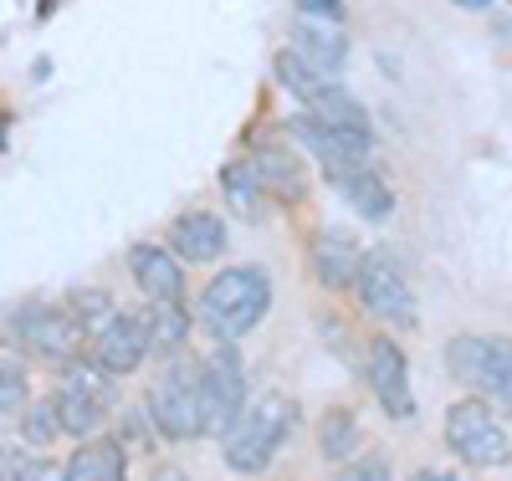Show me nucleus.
<instances>
[{
	"label": "nucleus",
	"mask_w": 512,
	"mask_h": 481,
	"mask_svg": "<svg viewBox=\"0 0 512 481\" xmlns=\"http://www.w3.org/2000/svg\"><path fill=\"white\" fill-rule=\"evenodd\" d=\"M297 425V405L287 395H262L256 405H246V415L221 435V456L231 471L241 476H256V471H267L272 456L282 451V441L292 435Z\"/></svg>",
	"instance_id": "7ed1b4c3"
},
{
	"label": "nucleus",
	"mask_w": 512,
	"mask_h": 481,
	"mask_svg": "<svg viewBox=\"0 0 512 481\" xmlns=\"http://www.w3.org/2000/svg\"><path fill=\"white\" fill-rule=\"evenodd\" d=\"M26 405H31L26 369H21V359H6V364H0V425H6V420H21Z\"/></svg>",
	"instance_id": "393cba45"
},
{
	"label": "nucleus",
	"mask_w": 512,
	"mask_h": 481,
	"mask_svg": "<svg viewBox=\"0 0 512 481\" xmlns=\"http://www.w3.org/2000/svg\"><path fill=\"white\" fill-rule=\"evenodd\" d=\"M200 395H205V420L210 435H226L246 415V369H241V348L221 343L210 359H200Z\"/></svg>",
	"instance_id": "0eeeda50"
},
{
	"label": "nucleus",
	"mask_w": 512,
	"mask_h": 481,
	"mask_svg": "<svg viewBox=\"0 0 512 481\" xmlns=\"http://www.w3.org/2000/svg\"><path fill=\"white\" fill-rule=\"evenodd\" d=\"M415 481H456V476H446V471H415Z\"/></svg>",
	"instance_id": "7c9ffc66"
},
{
	"label": "nucleus",
	"mask_w": 512,
	"mask_h": 481,
	"mask_svg": "<svg viewBox=\"0 0 512 481\" xmlns=\"http://www.w3.org/2000/svg\"><path fill=\"white\" fill-rule=\"evenodd\" d=\"M144 420L154 425V435H164V441H175V446H185V441H195V435L210 430L195 359H169V369L149 384V395H144Z\"/></svg>",
	"instance_id": "f03ea898"
},
{
	"label": "nucleus",
	"mask_w": 512,
	"mask_h": 481,
	"mask_svg": "<svg viewBox=\"0 0 512 481\" xmlns=\"http://www.w3.org/2000/svg\"><path fill=\"white\" fill-rule=\"evenodd\" d=\"M103 374L123 379L149 359V333H144V313H113L98 333H93V354H88Z\"/></svg>",
	"instance_id": "9d476101"
},
{
	"label": "nucleus",
	"mask_w": 512,
	"mask_h": 481,
	"mask_svg": "<svg viewBox=\"0 0 512 481\" xmlns=\"http://www.w3.org/2000/svg\"><path fill=\"white\" fill-rule=\"evenodd\" d=\"M446 446L477 471H492V466L512 461V435L502 430V420L492 415L487 400H456L446 410Z\"/></svg>",
	"instance_id": "423d86ee"
},
{
	"label": "nucleus",
	"mask_w": 512,
	"mask_h": 481,
	"mask_svg": "<svg viewBox=\"0 0 512 481\" xmlns=\"http://www.w3.org/2000/svg\"><path fill=\"white\" fill-rule=\"evenodd\" d=\"M52 405H57L62 435H72V441H88V435H98L103 420H108V405L98 395H88V389H77V384H62L52 395Z\"/></svg>",
	"instance_id": "6ab92c4d"
},
{
	"label": "nucleus",
	"mask_w": 512,
	"mask_h": 481,
	"mask_svg": "<svg viewBox=\"0 0 512 481\" xmlns=\"http://www.w3.org/2000/svg\"><path fill=\"white\" fill-rule=\"evenodd\" d=\"M451 6H461V11H487V0H451Z\"/></svg>",
	"instance_id": "2f4dec72"
},
{
	"label": "nucleus",
	"mask_w": 512,
	"mask_h": 481,
	"mask_svg": "<svg viewBox=\"0 0 512 481\" xmlns=\"http://www.w3.org/2000/svg\"><path fill=\"white\" fill-rule=\"evenodd\" d=\"M16 481H67V466H57V461H47V456H26Z\"/></svg>",
	"instance_id": "cd10ccee"
},
{
	"label": "nucleus",
	"mask_w": 512,
	"mask_h": 481,
	"mask_svg": "<svg viewBox=\"0 0 512 481\" xmlns=\"http://www.w3.org/2000/svg\"><path fill=\"white\" fill-rule=\"evenodd\" d=\"M246 159H251L256 180H262V190L272 200H282V205L308 200V164H303V154H297L282 134H262Z\"/></svg>",
	"instance_id": "1a4fd4ad"
},
{
	"label": "nucleus",
	"mask_w": 512,
	"mask_h": 481,
	"mask_svg": "<svg viewBox=\"0 0 512 481\" xmlns=\"http://www.w3.org/2000/svg\"><path fill=\"white\" fill-rule=\"evenodd\" d=\"M144 333H149V354H180L185 338H190L185 302H149L144 308Z\"/></svg>",
	"instance_id": "aec40b11"
},
{
	"label": "nucleus",
	"mask_w": 512,
	"mask_h": 481,
	"mask_svg": "<svg viewBox=\"0 0 512 481\" xmlns=\"http://www.w3.org/2000/svg\"><path fill=\"white\" fill-rule=\"evenodd\" d=\"M364 374H369V389L374 400L384 405L390 420H410L415 415V395H410V359L395 338H369L364 343Z\"/></svg>",
	"instance_id": "6e6552de"
},
{
	"label": "nucleus",
	"mask_w": 512,
	"mask_h": 481,
	"mask_svg": "<svg viewBox=\"0 0 512 481\" xmlns=\"http://www.w3.org/2000/svg\"><path fill=\"white\" fill-rule=\"evenodd\" d=\"M338 195H344L364 221H390V210H395V195H390V185H384V174L374 169V164H364V169H349V174H338V180H328Z\"/></svg>",
	"instance_id": "a211bd4d"
},
{
	"label": "nucleus",
	"mask_w": 512,
	"mask_h": 481,
	"mask_svg": "<svg viewBox=\"0 0 512 481\" xmlns=\"http://www.w3.org/2000/svg\"><path fill=\"white\" fill-rule=\"evenodd\" d=\"M67 313L82 323V333H98V328L113 318V297H108V292H98V287H82V292H72V297H67Z\"/></svg>",
	"instance_id": "a878e982"
},
{
	"label": "nucleus",
	"mask_w": 512,
	"mask_h": 481,
	"mask_svg": "<svg viewBox=\"0 0 512 481\" xmlns=\"http://www.w3.org/2000/svg\"><path fill=\"white\" fill-rule=\"evenodd\" d=\"M272 72H277V82L287 87V93H292L297 103H308V98L318 93V87H323V77H318V72H313V67L303 62V57H297L292 47H287V52H277V62H272Z\"/></svg>",
	"instance_id": "b1692460"
},
{
	"label": "nucleus",
	"mask_w": 512,
	"mask_h": 481,
	"mask_svg": "<svg viewBox=\"0 0 512 481\" xmlns=\"http://www.w3.org/2000/svg\"><path fill=\"white\" fill-rule=\"evenodd\" d=\"M123 471H128V456L118 441H88L67 461V481H123Z\"/></svg>",
	"instance_id": "412c9836"
},
{
	"label": "nucleus",
	"mask_w": 512,
	"mask_h": 481,
	"mask_svg": "<svg viewBox=\"0 0 512 481\" xmlns=\"http://www.w3.org/2000/svg\"><path fill=\"white\" fill-rule=\"evenodd\" d=\"M128 272H134V282L149 302H185V267L169 246H159V241L128 246Z\"/></svg>",
	"instance_id": "ddd939ff"
},
{
	"label": "nucleus",
	"mask_w": 512,
	"mask_h": 481,
	"mask_svg": "<svg viewBox=\"0 0 512 481\" xmlns=\"http://www.w3.org/2000/svg\"><path fill=\"white\" fill-rule=\"evenodd\" d=\"M287 134L303 144L308 154H318V164H323V174L328 180H338V174H349V169H364L369 164V139H349V134H333V128H323L313 113H292V123H287Z\"/></svg>",
	"instance_id": "9b49d317"
},
{
	"label": "nucleus",
	"mask_w": 512,
	"mask_h": 481,
	"mask_svg": "<svg viewBox=\"0 0 512 481\" xmlns=\"http://www.w3.org/2000/svg\"><path fill=\"white\" fill-rule=\"evenodd\" d=\"M16 333H21V343L31 348V354L52 359L57 369L67 359H77V343H82V323L67 308H31V313L16 318Z\"/></svg>",
	"instance_id": "f8f14e48"
},
{
	"label": "nucleus",
	"mask_w": 512,
	"mask_h": 481,
	"mask_svg": "<svg viewBox=\"0 0 512 481\" xmlns=\"http://www.w3.org/2000/svg\"><path fill=\"white\" fill-rule=\"evenodd\" d=\"M272 313V277L267 267H226L200 292V328L216 343H241Z\"/></svg>",
	"instance_id": "f257e3e1"
},
{
	"label": "nucleus",
	"mask_w": 512,
	"mask_h": 481,
	"mask_svg": "<svg viewBox=\"0 0 512 481\" xmlns=\"http://www.w3.org/2000/svg\"><path fill=\"white\" fill-rule=\"evenodd\" d=\"M507 6H512V0H507Z\"/></svg>",
	"instance_id": "473e14b6"
},
{
	"label": "nucleus",
	"mask_w": 512,
	"mask_h": 481,
	"mask_svg": "<svg viewBox=\"0 0 512 481\" xmlns=\"http://www.w3.org/2000/svg\"><path fill=\"white\" fill-rule=\"evenodd\" d=\"M221 190H226V200H231V210L241 215V221H256L262 215V180H256V169H251V159H231L226 169H221Z\"/></svg>",
	"instance_id": "4be33fe9"
},
{
	"label": "nucleus",
	"mask_w": 512,
	"mask_h": 481,
	"mask_svg": "<svg viewBox=\"0 0 512 481\" xmlns=\"http://www.w3.org/2000/svg\"><path fill=\"white\" fill-rule=\"evenodd\" d=\"M154 481H190L185 471H175V466H164V471H154Z\"/></svg>",
	"instance_id": "c756f323"
},
{
	"label": "nucleus",
	"mask_w": 512,
	"mask_h": 481,
	"mask_svg": "<svg viewBox=\"0 0 512 481\" xmlns=\"http://www.w3.org/2000/svg\"><path fill=\"white\" fill-rule=\"evenodd\" d=\"M446 364L451 374L482 395L487 405L512 410V343L507 338H482V333H456L446 343Z\"/></svg>",
	"instance_id": "20e7f679"
},
{
	"label": "nucleus",
	"mask_w": 512,
	"mask_h": 481,
	"mask_svg": "<svg viewBox=\"0 0 512 481\" xmlns=\"http://www.w3.org/2000/svg\"><path fill=\"white\" fill-rule=\"evenodd\" d=\"M364 267V246L349 231H318L313 236V272L323 287H354Z\"/></svg>",
	"instance_id": "dca6fc26"
},
{
	"label": "nucleus",
	"mask_w": 512,
	"mask_h": 481,
	"mask_svg": "<svg viewBox=\"0 0 512 481\" xmlns=\"http://www.w3.org/2000/svg\"><path fill=\"white\" fill-rule=\"evenodd\" d=\"M354 292L364 302V313L379 318V323H395V328H415L420 323L415 287H410L405 267L395 261V251H364V267H359Z\"/></svg>",
	"instance_id": "39448f33"
},
{
	"label": "nucleus",
	"mask_w": 512,
	"mask_h": 481,
	"mask_svg": "<svg viewBox=\"0 0 512 481\" xmlns=\"http://www.w3.org/2000/svg\"><path fill=\"white\" fill-rule=\"evenodd\" d=\"M338 481H390V466H384L379 456H369L359 466H344V476H338Z\"/></svg>",
	"instance_id": "c85d7f7f"
},
{
	"label": "nucleus",
	"mask_w": 512,
	"mask_h": 481,
	"mask_svg": "<svg viewBox=\"0 0 512 481\" xmlns=\"http://www.w3.org/2000/svg\"><path fill=\"white\" fill-rule=\"evenodd\" d=\"M21 435H26V446H52L57 435H62L52 395H47V400H31V405H26V415H21Z\"/></svg>",
	"instance_id": "bb28decb"
},
{
	"label": "nucleus",
	"mask_w": 512,
	"mask_h": 481,
	"mask_svg": "<svg viewBox=\"0 0 512 481\" xmlns=\"http://www.w3.org/2000/svg\"><path fill=\"white\" fill-rule=\"evenodd\" d=\"M169 251L190 267H210V261L226 256V221L210 210H185L175 215V226H169Z\"/></svg>",
	"instance_id": "4468645a"
},
{
	"label": "nucleus",
	"mask_w": 512,
	"mask_h": 481,
	"mask_svg": "<svg viewBox=\"0 0 512 481\" xmlns=\"http://www.w3.org/2000/svg\"><path fill=\"white\" fill-rule=\"evenodd\" d=\"M292 52L303 57L323 82H333L338 72H344V62H349V36L338 31L333 21H303L297 26V47Z\"/></svg>",
	"instance_id": "f3484780"
},
{
	"label": "nucleus",
	"mask_w": 512,
	"mask_h": 481,
	"mask_svg": "<svg viewBox=\"0 0 512 481\" xmlns=\"http://www.w3.org/2000/svg\"><path fill=\"white\" fill-rule=\"evenodd\" d=\"M303 113H313L323 128H333V134H349V139H369L374 144V128H369L364 103L349 93V87H338V82H323L318 93L303 103Z\"/></svg>",
	"instance_id": "2eb2a0df"
},
{
	"label": "nucleus",
	"mask_w": 512,
	"mask_h": 481,
	"mask_svg": "<svg viewBox=\"0 0 512 481\" xmlns=\"http://www.w3.org/2000/svg\"><path fill=\"white\" fill-rule=\"evenodd\" d=\"M359 441H364V430H359V415L354 410H328L318 420V451L328 461H349L359 451Z\"/></svg>",
	"instance_id": "5701e85b"
}]
</instances>
